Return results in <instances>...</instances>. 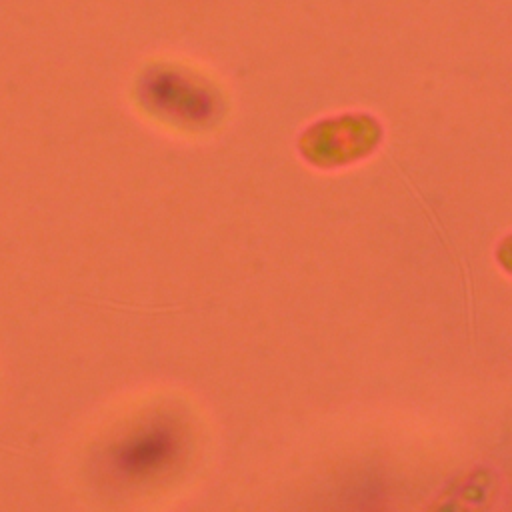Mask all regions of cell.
<instances>
[{"instance_id": "obj_2", "label": "cell", "mask_w": 512, "mask_h": 512, "mask_svg": "<svg viewBox=\"0 0 512 512\" xmlns=\"http://www.w3.org/2000/svg\"><path fill=\"white\" fill-rule=\"evenodd\" d=\"M382 140L380 122L366 112L322 118L298 138L300 156L318 168H340L370 156Z\"/></svg>"}, {"instance_id": "obj_3", "label": "cell", "mask_w": 512, "mask_h": 512, "mask_svg": "<svg viewBox=\"0 0 512 512\" xmlns=\"http://www.w3.org/2000/svg\"><path fill=\"white\" fill-rule=\"evenodd\" d=\"M146 100L172 118L202 122L216 110V98L198 78L164 70L146 80Z\"/></svg>"}, {"instance_id": "obj_4", "label": "cell", "mask_w": 512, "mask_h": 512, "mask_svg": "<svg viewBox=\"0 0 512 512\" xmlns=\"http://www.w3.org/2000/svg\"><path fill=\"white\" fill-rule=\"evenodd\" d=\"M494 492L490 474H470L434 504L432 512H484Z\"/></svg>"}, {"instance_id": "obj_5", "label": "cell", "mask_w": 512, "mask_h": 512, "mask_svg": "<svg viewBox=\"0 0 512 512\" xmlns=\"http://www.w3.org/2000/svg\"><path fill=\"white\" fill-rule=\"evenodd\" d=\"M496 262L506 274L512 276V234L502 238L496 246Z\"/></svg>"}, {"instance_id": "obj_1", "label": "cell", "mask_w": 512, "mask_h": 512, "mask_svg": "<svg viewBox=\"0 0 512 512\" xmlns=\"http://www.w3.org/2000/svg\"><path fill=\"white\" fill-rule=\"evenodd\" d=\"M186 444V428L174 414H138L112 432L100 450V466L118 488L144 490L176 470Z\"/></svg>"}]
</instances>
